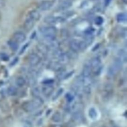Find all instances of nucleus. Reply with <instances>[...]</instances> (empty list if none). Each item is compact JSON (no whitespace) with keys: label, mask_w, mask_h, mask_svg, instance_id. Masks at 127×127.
<instances>
[{"label":"nucleus","mask_w":127,"mask_h":127,"mask_svg":"<svg viewBox=\"0 0 127 127\" xmlns=\"http://www.w3.org/2000/svg\"><path fill=\"white\" fill-rule=\"evenodd\" d=\"M44 21L48 24H54L64 21V18L60 16H47L44 18Z\"/></svg>","instance_id":"6"},{"label":"nucleus","mask_w":127,"mask_h":127,"mask_svg":"<svg viewBox=\"0 0 127 127\" xmlns=\"http://www.w3.org/2000/svg\"><path fill=\"white\" fill-rule=\"evenodd\" d=\"M88 115L91 119H95L97 116V113L95 108H91L88 111Z\"/></svg>","instance_id":"26"},{"label":"nucleus","mask_w":127,"mask_h":127,"mask_svg":"<svg viewBox=\"0 0 127 127\" xmlns=\"http://www.w3.org/2000/svg\"><path fill=\"white\" fill-rule=\"evenodd\" d=\"M117 20L119 22H125L127 20V15L125 12L119 13L117 16Z\"/></svg>","instance_id":"22"},{"label":"nucleus","mask_w":127,"mask_h":127,"mask_svg":"<svg viewBox=\"0 0 127 127\" xmlns=\"http://www.w3.org/2000/svg\"><path fill=\"white\" fill-rule=\"evenodd\" d=\"M28 44L27 43V44H25L23 47H22V48L21 49V51H20V54H22L24 52V51L25 50V49H26V48L28 47Z\"/></svg>","instance_id":"35"},{"label":"nucleus","mask_w":127,"mask_h":127,"mask_svg":"<svg viewBox=\"0 0 127 127\" xmlns=\"http://www.w3.org/2000/svg\"><path fill=\"white\" fill-rule=\"evenodd\" d=\"M48 47L44 43H39L37 45V50L42 54H46L48 51Z\"/></svg>","instance_id":"17"},{"label":"nucleus","mask_w":127,"mask_h":127,"mask_svg":"<svg viewBox=\"0 0 127 127\" xmlns=\"http://www.w3.org/2000/svg\"><path fill=\"white\" fill-rule=\"evenodd\" d=\"M54 91V88L50 84H45L42 87V92L46 96H49L53 93Z\"/></svg>","instance_id":"15"},{"label":"nucleus","mask_w":127,"mask_h":127,"mask_svg":"<svg viewBox=\"0 0 127 127\" xmlns=\"http://www.w3.org/2000/svg\"><path fill=\"white\" fill-rule=\"evenodd\" d=\"M91 67L89 64H86L84 65L82 70V75L85 77L90 76L91 73Z\"/></svg>","instance_id":"16"},{"label":"nucleus","mask_w":127,"mask_h":127,"mask_svg":"<svg viewBox=\"0 0 127 127\" xmlns=\"http://www.w3.org/2000/svg\"><path fill=\"white\" fill-rule=\"evenodd\" d=\"M82 107H83V105L81 103L76 102L73 104L71 106H70L69 107L68 110L73 113H74V112L80 111Z\"/></svg>","instance_id":"14"},{"label":"nucleus","mask_w":127,"mask_h":127,"mask_svg":"<svg viewBox=\"0 0 127 127\" xmlns=\"http://www.w3.org/2000/svg\"><path fill=\"white\" fill-rule=\"evenodd\" d=\"M28 17L32 19L33 21H36L40 19L41 14L38 11L36 10H32L28 13Z\"/></svg>","instance_id":"12"},{"label":"nucleus","mask_w":127,"mask_h":127,"mask_svg":"<svg viewBox=\"0 0 127 127\" xmlns=\"http://www.w3.org/2000/svg\"><path fill=\"white\" fill-rule=\"evenodd\" d=\"M122 65L123 62L118 58L115 59L108 69V74L111 76L117 74L121 69Z\"/></svg>","instance_id":"3"},{"label":"nucleus","mask_w":127,"mask_h":127,"mask_svg":"<svg viewBox=\"0 0 127 127\" xmlns=\"http://www.w3.org/2000/svg\"><path fill=\"white\" fill-rule=\"evenodd\" d=\"M35 21L27 16L25 20L24 21L23 26L25 30L29 31L31 30L34 25Z\"/></svg>","instance_id":"11"},{"label":"nucleus","mask_w":127,"mask_h":127,"mask_svg":"<svg viewBox=\"0 0 127 127\" xmlns=\"http://www.w3.org/2000/svg\"><path fill=\"white\" fill-rule=\"evenodd\" d=\"M53 82V80H51V79H48V80H46L45 81H44L43 82V83L45 84H51V83H52Z\"/></svg>","instance_id":"36"},{"label":"nucleus","mask_w":127,"mask_h":127,"mask_svg":"<svg viewBox=\"0 0 127 127\" xmlns=\"http://www.w3.org/2000/svg\"><path fill=\"white\" fill-rule=\"evenodd\" d=\"M94 37L92 34H85L84 40L83 41L87 46L90 45L93 41Z\"/></svg>","instance_id":"23"},{"label":"nucleus","mask_w":127,"mask_h":127,"mask_svg":"<svg viewBox=\"0 0 127 127\" xmlns=\"http://www.w3.org/2000/svg\"><path fill=\"white\" fill-rule=\"evenodd\" d=\"M0 59L3 61H7L9 60L8 56L4 53H1L0 54Z\"/></svg>","instance_id":"30"},{"label":"nucleus","mask_w":127,"mask_h":127,"mask_svg":"<svg viewBox=\"0 0 127 127\" xmlns=\"http://www.w3.org/2000/svg\"><path fill=\"white\" fill-rule=\"evenodd\" d=\"M83 116L80 111L74 112L72 115V119L76 122H81L83 120Z\"/></svg>","instance_id":"20"},{"label":"nucleus","mask_w":127,"mask_h":127,"mask_svg":"<svg viewBox=\"0 0 127 127\" xmlns=\"http://www.w3.org/2000/svg\"><path fill=\"white\" fill-rule=\"evenodd\" d=\"M111 1V0H105V5H108L110 2Z\"/></svg>","instance_id":"38"},{"label":"nucleus","mask_w":127,"mask_h":127,"mask_svg":"<svg viewBox=\"0 0 127 127\" xmlns=\"http://www.w3.org/2000/svg\"><path fill=\"white\" fill-rule=\"evenodd\" d=\"M118 58L123 63L126 62L127 61V52L124 49L120 50L118 52Z\"/></svg>","instance_id":"19"},{"label":"nucleus","mask_w":127,"mask_h":127,"mask_svg":"<svg viewBox=\"0 0 127 127\" xmlns=\"http://www.w3.org/2000/svg\"><path fill=\"white\" fill-rule=\"evenodd\" d=\"M54 2L51 0H46L42 1L38 5V9L42 11L49 10L53 6Z\"/></svg>","instance_id":"7"},{"label":"nucleus","mask_w":127,"mask_h":127,"mask_svg":"<svg viewBox=\"0 0 127 127\" xmlns=\"http://www.w3.org/2000/svg\"><path fill=\"white\" fill-rule=\"evenodd\" d=\"M90 64L91 67V70L95 74H98L101 70L102 66L101 60L98 57H94L92 59Z\"/></svg>","instance_id":"4"},{"label":"nucleus","mask_w":127,"mask_h":127,"mask_svg":"<svg viewBox=\"0 0 127 127\" xmlns=\"http://www.w3.org/2000/svg\"><path fill=\"white\" fill-rule=\"evenodd\" d=\"M123 2H124V3H127V0H123Z\"/></svg>","instance_id":"39"},{"label":"nucleus","mask_w":127,"mask_h":127,"mask_svg":"<svg viewBox=\"0 0 127 127\" xmlns=\"http://www.w3.org/2000/svg\"><path fill=\"white\" fill-rule=\"evenodd\" d=\"M50 68L54 71H60L62 69L63 66L62 65L59 63L57 62H52L49 65Z\"/></svg>","instance_id":"18"},{"label":"nucleus","mask_w":127,"mask_h":127,"mask_svg":"<svg viewBox=\"0 0 127 127\" xmlns=\"http://www.w3.org/2000/svg\"><path fill=\"white\" fill-rule=\"evenodd\" d=\"M28 61L31 65H36L39 63L40 59L37 54L32 53L30 54L28 57Z\"/></svg>","instance_id":"10"},{"label":"nucleus","mask_w":127,"mask_h":127,"mask_svg":"<svg viewBox=\"0 0 127 127\" xmlns=\"http://www.w3.org/2000/svg\"><path fill=\"white\" fill-rule=\"evenodd\" d=\"M62 116L60 114V113H58V112H56L55 113L52 117V120L53 121H54V122H59L60 121H61L62 120Z\"/></svg>","instance_id":"27"},{"label":"nucleus","mask_w":127,"mask_h":127,"mask_svg":"<svg viewBox=\"0 0 127 127\" xmlns=\"http://www.w3.org/2000/svg\"><path fill=\"white\" fill-rule=\"evenodd\" d=\"M25 34L21 31H16L13 35V40L18 43H22L26 39Z\"/></svg>","instance_id":"8"},{"label":"nucleus","mask_w":127,"mask_h":127,"mask_svg":"<svg viewBox=\"0 0 127 127\" xmlns=\"http://www.w3.org/2000/svg\"><path fill=\"white\" fill-rule=\"evenodd\" d=\"M54 56L57 59L58 62L61 64H66L69 60V58L67 54L58 49L55 50Z\"/></svg>","instance_id":"5"},{"label":"nucleus","mask_w":127,"mask_h":127,"mask_svg":"<svg viewBox=\"0 0 127 127\" xmlns=\"http://www.w3.org/2000/svg\"><path fill=\"white\" fill-rule=\"evenodd\" d=\"M103 21H104V19L101 16H97L95 18V20H94L95 23L97 25H101L103 23Z\"/></svg>","instance_id":"28"},{"label":"nucleus","mask_w":127,"mask_h":127,"mask_svg":"<svg viewBox=\"0 0 127 127\" xmlns=\"http://www.w3.org/2000/svg\"><path fill=\"white\" fill-rule=\"evenodd\" d=\"M4 2H5L4 0H0V7L3 5L4 4Z\"/></svg>","instance_id":"37"},{"label":"nucleus","mask_w":127,"mask_h":127,"mask_svg":"<svg viewBox=\"0 0 127 127\" xmlns=\"http://www.w3.org/2000/svg\"><path fill=\"white\" fill-rule=\"evenodd\" d=\"M25 82H26V81L25 79L21 76L18 77L15 80V83L16 85L18 86V87L23 86L25 85Z\"/></svg>","instance_id":"25"},{"label":"nucleus","mask_w":127,"mask_h":127,"mask_svg":"<svg viewBox=\"0 0 127 127\" xmlns=\"http://www.w3.org/2000/svg\"><path fill=\"white\" fill-rule=\"evenodd\" d=\"M121 35L123 38H125L127 36V29L123 28L121 31Z\"/></svg>","instance_id":"34"},{"label":"nucleus","mask_w":127,"mask_h":127,"mask_svg":"<svg viewBox=\"0 0 127 127\" xmlns=\"http://www.w3.org/2000/svg\"><path fill=\"white\" fill-rule=\"evenodd\" d=\"M7 93L8 95L11 96H15L17 93V90L16 87L13 86H9L7 89Z\"/></svg>","instance_id":"24"},{"label":"nucleus","mask_w":127,"mask_h":127,"mask_svg":"<svg viewBox=\"0 0 127 127\" xmlns=\"http://www.w3.org/2000/svg\"></svg>","instance_id":"40"},{"label":"nucleus","mask_w":127,"mask_h":127,"mask_svg":"<svg viewBox=\"0 0 127 127\" xmlns=\"http://www.w3.org/2000/svg\"><path fill=\"white\" fill-rule=\"evenodd\" d=\"M70 0H61L58 4V8L61 10H64L72 6Z\"/></svg>","instance_id":"9"},{"label":"nucleus","mask_w":127,"mask_h":127,"mask_svg":"<svg viewBox=\"0 0 127 127\" xmlns=\"http://www.w3.org/2000/svg\"><path fill=\"white\" fill-rule=\"evenodd\" d=\"M39 30L44 36V39L55 38L56 37V35L57 33V29L53 26L40 27Z\"/></svg>","instance_id":"2"},{"label":"nucleus","mask_w":127,"mask_h":127,"mask_svg":"<svg viewBox=\"0 0 127 127\" xmlns=\"http://www.w3.org/2000/svg\"><path fill=\"white\" fill-rule=\"evenodd\" d=\"M7 44L10 48L13 51H16L18 48V43L14 40H9L7 41Z\"/></svg>","instance_id":"21"},{"label":"nucleus","mask_w":127,"mask_h":127,"mask_svg":"<svg viewBox=\"0 0 127 127\" xmlns=\"http://www.w3.org/2000/svg\"><path fill=\"white\" fill-rule=\"evenodd\" d=\"M42 104L43 102L41 98L39 97H35L32 101L25 102L23 103L22 107L25 111L30 112L40 107Z\"/></svg>","instance_id":"1"},{"label":"nucleus","mask_w":127,"mask_h":127,"mask_svg":"<svg viewBox=\"0 0 127 127\" xmlns=\"http://www.w3.org/2000/svg\"><path fill=\"white\" fill-rule=\"evenodd\" d=\"M88 46L83 41H79V47H80V50L83 51L86 49Z\"/></svg>","instance_id":"31"},{"label":"nucleus","mask_w":127,"mask_h":127,"mask_svg":"<svg viewBox=\"0 0 127 127\" xmlns=\"http://www.w3.org/2000/svg\"><path fill=\"white\" fill-rule=\"evenodd\" d=\"M79 41L77 40H72L69 43V47L70 50L77 52L80 50Z\"/></svg>","instance_id":"13"},{"label":"nucleus","mask_w":127,"mask_h":127,"mask_svg":"<svg viewBox=\"0 0 127 127\" xmlns=\"http://www.w3.org/2000/svg\"><path fill=\"white\" fill-rule=\"evenodd\" d=\"M65 97H66V100L68 102H71L73 101V99H74V97L73 96L70 94V93H67L66 94V96H65Z\"/></svg>","instance_id":"32"},{"label":"nucleus","mask_w":127,"mask_h":127,"mask_svg":"<svg viewBox=\"0 0 127 127\" xmlns=\"http://www.w3.org/2000/svg\"><path fill=\"white\" fill-rule=\"evenodd\" d=\"M76 52H74L71 50H70V51H69L68 52V53L66 54L67 56L68 57L69 59L70 58H75L77 57V54H76Z\"/></svg>","instance_id":"29"},{"label":"nucleus","mask_w":127,"mask_h":127,"mask_svg":"<svg viewBox=\"0 0 127 127\" xmlns=\"http://www.w3.org/2000/svg\"><path fill=\"white\" fill-rule=\"evenodd\" d=\"M32 92V94L33 96H34L35 97H38L40 93H39V91L37 88H35L33 89Z\"/></svg>","instance_id":"33"}]
</instances>
